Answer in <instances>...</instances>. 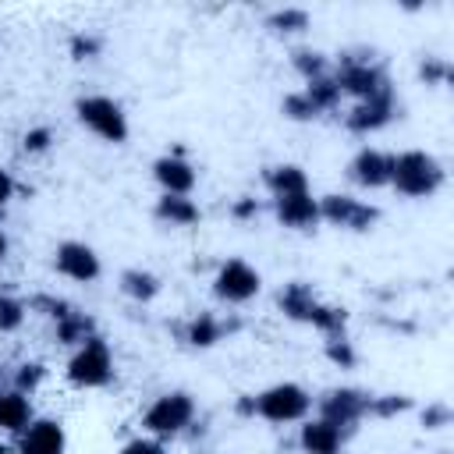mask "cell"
Instances as JSON below:
<instances>
[{
  "label": "cell",
  "mask_w": 454,
  "mask_h": 454,
  "mask_svg": "<svg viewBox=\"0 0 454 454\" xmlns=\"http://www.w3.org/2000/svg\"><path fill=\"white\" fill-rule=\"evenodd\" d=\"M67 450V433L60 419L35 415L18 436H14V454H64Z\"/></svg>",
  "instance_id": "obj_12"
},
{
  "label": "cell",
  "mask_w": 454,
  "mask_h": 454,
  "mask_svg": "<svg viewBox=\"0 0 454 454\" xmlns=\"http://www.w3.org/2000/svg\"><path fill=\"white\" fill-rule=\"evenodd\" d=\"M291 67L301 74V82H312V78H323L330 74V60L323 50H312V46H298L291 50Z\"/></svg>",
  "instance_id": "obj_26"
},
{
  "label": "cell",
  "mask_w": 454,
  "mask_h": 454,
  "mask_svg": "<svg viewBox=\"0 0 454 454\" xmlns=\"http://www.w3.org/2000/svg\"><path fill=\"white\" fill-rule=\"evenodd\" d=\"M153 181L160 184V195H192L199 184V170L181 153H163L153 160Z\"/></svg>",
  "instance_id": "obj_15"
},
{
  "label": "cell",
  "mask_w": 454,
  "mask_h": 454,
  "mask_svg": "<svg viewBox=\"0 0 454 454\" xmlns=\"http://www.w3.org/2000/svg\"><path fill=\"white\" fill-rule=\"evenodd\" d=\"M114 372H117V369H114L110 344H106L99 333H92L85 344H78V348L71 351L67 365H64L67 383L78 387V390H99V387H106V383L114 380Z\"/></svg>",
  "instance_id": "obj_7"
},
{
  "label": "cell",
  "mask_w": 454,
  "mask_h": 454,
  "mask_svg": "<svg viewBox=\"0 0 454 454\" xmlns=\"http://www.w3.org/2000/svg\"><path fill=\"white\" fill-rule=\"evenodd\" d=\"M14 199V177L7 174V170H0V213H4V206Z\"/></svg>",
  "instance_id": "obj_38"
},
{
  "label": "cell",
  "mask_w": 454,
  "mask_h": 454,
  "mask_svg": "<svg viewBox=\"0 0 454 454\" xmlns=\"http://www.w3.org/2000/svg\"><path fill=\"white\" fill-rule=\"evenodd\" d=\"M0 454H14V447H7V443H0Z\"/></svg>",
  "instance_id": "obj_40"
},
{
  "label": "cell",
  "mask_w": 454,
  "mask_h": 454,
  "mask_svg": "<svg viewBox=\"0 0 454 454\" xmlns=\"http://www.w3.org/2000/svg\"><path fill=\"white\" fill-rule=\"evenodd\" d=\"M74 117H78V124L85 131H92L96 138H103L110 145H124L128 135H131V124H128L124 106L117 99H110V96H99V92L78 96L74 99Z\"/></svg>",
  "instance_id": "obj_6"
},
{
  "label": "cell",
  "mask_w": 454,
  "mask_h": 454,
  "mask_svg": "<svg viewBox=\"0 0 454 454\" xmlns=\"http://www.w3.org/2000/svg\"><path fill=\"white\" fill-rule=\"evenodd\" d=\"M312 411V394L301 383H270L259 394H252V415H259L262 422L273 426H291V422H305Z\"/></svg>",
  "instance_id": "obj_4"
},
{
  "label": "cell",
  "mask_w": 454,
  "mask_h": 454,
  "mask_svg": "<svg viewBox=\"0 0 454 454\" xmlns=\"http://www.w3.org/2000/svg\"><path fill=\"white\" fill-rule=\"evenodd\" d=\"M348 181L376 192V188H390V153L376 149V145H362L351 160H348Z\"/></svg>",
  "instance_id": "obj_14"
},
{
  "label": "cell",
  "mask_w": 454,
  "mask_h": 454,
  "mask_svg": "<svg viewBox=\"0 0 454 454\" xmlns=\"http://www.w3.org/2000/svg\"><path fill=\"white\" fill-rule=\"evenodd\" d=\"M25 319H28V301H21L14 294H0V333L21 330Z\"/></svg>",
  "instance_id": "obj_28"
},
{
  "label": "cell",
  "mask_w": 454,
  "mask_h": 454,
  "mask_svg": "<svg viewBox=\"0 0 454 454\" xmlns=\"http://www.w3.org/2000/svg\"><path fill=\"white\" fill-rule=\"evenodd\" d=\"M7 252H11V238H7L4 231H0V262L7 259Z\"/></svg>",
  "instance_id": "obj_39"
},
{
  "label": "cell",
  "mask_w": 454,
  "mask_h": 454,
  "mask_svg": "<svg viewBox=\"0 0 454 454\" xmlns=\"http://www.w3.org/2000/svg\"><path fill=\"white\" fill-rule=\"evenodd\" d=\"M53 270L64 277V280H74V284H96L99 273H103V262L96 255L92 245L85 241H60L53 248Z\"/></svg>",
  "instance_id": "obj_11"
},
{
  "label": "cell",
  "mask_w": 454,
  "mask_h": 454,
  "mask_svg": "<svg viewBox=\"0 0 454 454\" xmlns=\"http://www.w3.org/2000/svg\"><path fill=\"white\" fill-rule=\"evenodd\" d=\"M309 25H312V18H309L305 7H277V11L266 14V28H270L273 35H298V32H305Z\"/></svg>",
  "instance_id": "obj_24"
},
{
  "label": "cell",
  "mask_w": 454,
  "mask_h": 454,
  "mask_svg": "<svg viewBox=\"0 0 454 454\" xmlns=\"http://www.w3.org/2000/svg\"><path fill=\"white\" fill-rule=\"evenodd\" d=\"M273 216L287 231H316L319 227V199L312 195V188L280 195V199H273Z\"/></svg>",
  "instance_id": "obj_16"
},
{
  "label": "cell",
  "mask_w": 454,
  "mask_h": 454,
  "mask_svg": "<svg viewBox=\"0 0 454 454\" xmlns=\"http://www.w3.org/2000/svg\"><path fill=\"white\" fill-rule=\"evenodd\" d=\"M312 404H316V415L319 419H326L330 426H337V429H344L351 436L358 429V422L365 419L369 390H358V387H330L319 397H312Z\"/></svg>",
  "instance_id": "obj_8"
},
{
  "label": "cell",
  "mask_w": 454,
  "mask_h": 454,
  "mask_svg": "<svg viewBox=\"0 0 454 454\" xmlns=\"http://www.w3.org/2000/svg\"><path fill=\"white\" fill-rule=\"evenodd\" d=\"M117 454H167V450H163V440H156V436H135Z\"/></svg>",
  "instance_id": "obj_34"
},
{
  "label": "cell",
  "mask_w": 454,
  "mask_h": 454,
  "mask_svg": "<svg viewBox=\"0 0 454 454\" xmlns=\"http://www.w3.org/2000/svg\"><path fill=\"white\" fill-rule=\"evenodd\" d=\"M32 419H35L32 397L21 394V390H14V387H0V433L18 436Z\"/></svg>",
  "instance_id": "obj_18"
},
{
  "label": "cell",
  "mask_w": 454,
  "mask_h": 454,
  "mask_svg": "<svg viewBox=\"0 0 454 454\" xmlns=\"http://www.w3.org/2000/svg\"><path fill=\"white\" fill-rule=\"evenodd\" d=\"M422 426H426V429H443V426H450V408H447V404H429V408L422 411Z\"/></svg>",
  "instance_id": "obj_35"
},
{
  "label": "cell",
  "mask_w": 454,
  "mask_h": 454,
  "mask_svg": "<svg viewBox=\"0 0 454 454\" xmlns=\"http://www.w3.org/2000/svg\"><path fill=\"white\" fill-rule=\"evenodd\" d=\"M92 333H96V323H92L85 312H78V309H71L67 316H60L57 326H53V337H57L60 344H67V348L85 344Z\"/></svg>",
  "instance_id": "obj_22"
},
{
  "label": "cell",
  "mask_w": 454,
  "mask_h": 454,
  "mask_svg": "<svg viewBox=\"0 0 454 454\" xmlns=\"http://www.w3.org/2000/svg\"><path fill=\"white\" fill-rule=\"evenodd\" d=\"M323 355H326L337 369H355V365H358V351H355V344H351L348 337H326Z\"/></svg>",
  "instance_id": "obj_31"
},
{
  "label": "cell",
  "mask_w": 454,
  "mask_h": 454,
  "mask_svg": "<svg viewBox=\"0 0 454 454\" xmlns=\"http://www.w3.org/2000/svg\"><path fill=\"white\" fill-rule=\"evenodd\" d=\"M277 309L294 319V323H305L312 330H319L323 337H344V326H348V312L323 301L309 284L301 280H291L277 291Z\"/></svg>",
  "instance_id": "obj_1"
},
{
  "label": "cell",
  "mask_w": 454,
  "mask_h": 454,
  "mask_svg": "<svg viewBox=\"0 0 454 454\" xmlns=\"http://www.w3.org/2000/svg\"><path fill=\"white\" fill-rule=\"evenodd\" d=\"M419 74L426 78V85H443L447 74H450V67H447V60H440V57H426L422 67H419Z\"/></svg>",
  "instance_id": "obj_33"
},
{
  "label": "cell",
  "mask_w": 454,
  "mask_h": 454,
  "mask_svg": "<svg viewBox=\"0 0 454 454\" xmlns=\"http://www.w3.org/2000/svg\"><path fill=\"white\" fill-rule=\"evenodd\" d=\"M280 114H284L287 121H301V124L319 117V110L309 103V96H305L301 89H298V92H287V96L280 99Z\"/></svg>",
  "instance_id": "obj_30"
},
{
  "label": "cell",
  "mask_w": 454,
  "mask_h": 454,
  "mask_svg": "<svg viewBox=\"0 0 454 454\" xmlns=\"http://www.w3.org/2000/svg\"><path fill=\"white\" fill-rule=\"evenodd\" d=\"M43 380H46V365H43V362H21V365L14 369V376H11V387L32 397Z\"/></svg>",
  "instance_id": "obj_29"
},
{
  "label": "cell",
  "mask_w": 454,
  "mask_h": 454,
  "mask_svg": "<svg viewBox=\"0 0 454 454\" xmlns=\"http://www.w3.org/2000/svg\"><path fill=\"white\" fill-rule=\"evenodd\" d=\"M408 408H411V397H404V394H369L365 419H394Z\"/></svg>",
  "instance_id": "obj_27"
},
{
  "label": "cell",
  "mask_w": 454,
  "mask_h": 454,
  "mask_svg": "<svg viewBox=\"0 0 454 454\" xmlns=\"http://www.w3.org/2000/svg\"><path fill=\"white\" fill-rule=\"evenodd\" d=\"M305 96H309V103L319 110V114H330V110H337L340 106V89H337V82H333V74H323V78H312V82H305V89H301Z\"/></svg>",
  "instance_id": "obj_25"
},
{
  "label": "cell",
  "mask_w": 454,
  "mask_h": 454,
  "mask_svg": "<svg viewBox=\"0 0 454 454\" xmlns=\"http://www.w3.org/2000/svg\"><path fill=\"white\" fill-rule=\"evenodd\" d=\"M447 181L443 163L426 149H404L390 156V188L404 199H433Z\"/></svg>",
  "instance_id": "obj_2"
},
{
  "label": "cell",
  "mask_w": 454,
  "mask_h": 454,
  "mask_svg": "<svg viewBox=\"0 0 454 454\" xmlns=\"http://www.w3.org/2000/svg\"><path fill=\"white\" fill-rule=\"evenodd\" d=\"M99 50H103V43L92 39V35H74V39H71V53H74L78 60H89V57H96Z\"/></svg>",
  "instance_id": "obj_36"
},
{
  "label": "cell",
  "mask_w": 454,
  "mask_h": 454,
  "mask_svg": "<svg viewBox=\"0 0 454 454\" xmlns=\"http://www.w3.org/2000/svg\"><path fill=\"white\" fill-rule=\"evenodd\" d=\"M330 74H333L340 96H351L355 103L372 99V96H383V92H394L387 71L372 60V53H369L365 46H362V50H344V53H337V67H333Z\"/></svg>",
  "instance_id": "obj_3"
},
{
  "label": "cell",
  "mask_w": 454,
  "mask_h": 454,
  "mask_svg": "<svg viewBox=\"0 0 454 454\" xmlns=\"http://www.w3.org/2000/svg\"><path fill=\"white\" fill-rule=\"evenodd\" d=\"M397 117V99H394V92H383V96H372V99H362V103H355L348 114H344V128L351 131V135H376V131H383L390 121Z\"/></svg>",
  "instance_id": "obj_13"
},
{
  "label": "cell",
  "mask_w": 454,
  "mask_h": 454,
  "mask_svg": "<svg viewBox=\"0 0 454 454\" xmlns=\"http://www.w3.org/2000/svg\"><path fill=\"white\" fill-rule=\"evenodd\" d=\"M184 340L192 344V348H213L216 340H223V323L213 316V312H199V316H192L188 319V326H184Z\"/></svg>",
  "instance_id": "obj_23"
},
{
  "label": "cell",
  "mask_w": 454,
  "mask_h": 454,
  "mask_svg": "<svg viewBox=\"0 0 454 454\" xmlns=\"http://www.w3.org/2000/svg\"><path fill=\"white\" fill-rule=\"evenodd\" d=\"M231 213H234L238 220H252V216L259 213V202H255L252 195H241V199L234 202V209H231Z\"/></svg>",
  "instance_id": "obj_37"
},
{
  "label": "cell",
  "mask_w": 454,
  "mask_h": 454,
  "mask_svg": "<svg viewBox=\"0 0 454 454\" xmlns=\"http://www.w3.org/2000/svg\"><path fill=\"white\" fill-rule=\"evenodd\" d=\"M53 145V131L46 128V124H39V128H28L25 135H21V149L28 153V156H39V153H46Z\"/></svg>",
  "instance_id": "obj_32"
},
{
  "label": "cell",
  "mask_w": 454,
  "mask_h": 454,
  "mask_svg": "<svg viewBox=\"0 0 454 454\" xmlns=\"http://www.w3.org/2000/svg\"><path fill=\"white\" fill-rule=\"evenodd\" d=\"M376 220H380V209L372 202H362V199L348 195V192H330V195L319 199V223H330L337 231L362 234V231H372Z\"/></svg>",
  "instance_id": "obj_9"
},
{
  "label": "cell",
  "mask_w": 454,
  "mask_h": 454,
  "mask_svg": "<svg viewBox=\"0 0 454 454\" xmlns=\"http://www.w3.org/2000/svg\"><path fill=\"white\" fill-rule=\"evenodd\" d=\"M153 216L167 227H195L202 220V209L192 195H160L153 206Z\"/></svg>",
  "instance_id": "obj_19"
},
{
  "label": "cell",
  "mask_w": 454,
  "mask_h": 454,
  "mask_svg": "<svg viewBox=\"0 0 454 454\" xmlns=\"http://www.w3.org/2000/svg\"><path fill=\"white\" fill-rule=\"evenodd\" d=\"M192 422H195V397L188 390H163L142 411V429L156 440L181 436V433H188Z\"/></svg>",
  "instance_id": "obj_5"
},
{
  "label": "cell",
  "mask_w": 454,
  "mask_h": 454,
  "mask_svg": "<svg viewBox=\"0 0 454 454\" xmlns=\"http://www.w3.org/2000/svg\"><path fill=\"white\" fill-rule=\"evenodd\" d=\"M344 443H348V433L330 426L326 419L312 415L298 426V447L301 454H344Z\"/></svg>",
  "instance_id": "obj_17"
},
{
  "label": "cell",
  "mask_w": 454,
  "mask_h": 454,
  "mask_svg": "<svg viewBox=\"0 0 454 454\" xmlns=\"http://www.w3.org/2000/svg\"><path fill=\"white\" fill-rule=\"evenodd\" d=\"M262 184L273 199H280V195L309 192V174L298 163H270V167H262Z\"/></svg>",
  "instance_id": "obj_20"
},
{
  "label": "cell",
  "mask_w": 454,
  "mask_h": 454,
  "mask_svg": "<svg viewBox=\"0 0 454 454\" xmlns=\"http://www.w3.org/2000/svg\"><path fill=\"white\" fill-rule=\"evenodd\" d=\"M262 291V277L245 259H223L213 273V294L223 305H245Z\"/></svg>",
  "instance_id": "obj_10"
},
{
  "label": "cell",
  "mask_w": 454,
  "mask_h": 454,
  "mask_svg": "<svg viewBox=\"0 0 454 454\" xmlns=\"http://www.w3.org/2000/svg\"><path fill=\"white\" fill-rule=\"evenodd\" d=\"M117 287H121V294H128L131 301H138V305H145V301H153L156 294H160V277L153 273V270H142V266H131V270H124L121 277H117Z\"/></svg>",
  "instance_id": "obj_21"
}]
</instances>
